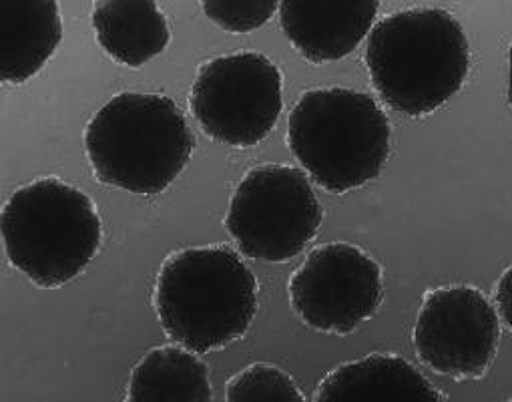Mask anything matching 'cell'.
Here are the masks:
<instances>
[{
    "label": "cell",
    "mask_w": 512,
    "mask_h": 402,
    "mask_svg": "<svg viewBox=\"0 0 512 402\" xmlns=\"http://www.w3.org/2000/svg\"><path fill=\"white\" fill-rule=\"evenodd\" d=\"M153 306L175 344L207 354L249 330L258 312V282L229 246L185 248L161 264Z\"/></svg>",
    "instance_id": "cell-1"
},
{
    "label": "cell",
    "mask_w": 512,
    "mask_h": 402,
    "mask_svg": "<svg viewBox=\"0 0 512 402\" xmlns=\"http://www.w3.org/2000/svg\"><path fill=\"white\" fill-rule=\"evenodd\" d=\"M366 67L376 93L390 109L424 117L464 85L470 47L462 25L448 11L408 9L374 27Z\"/></svg>",
    "instance_id": "cell-2"
},
{
    "label": "cell",
    "mask_w": 512,
    "mask_h": 402,
    "mask_svg": "<svg viewBox=\"0 0 512 402\" xmlns=\"http://www.w3.org/2000/svg\"><path fill=\"white\" fill-rule=\"evenodd\" d=\"M193 149L185 115L165 95L119 93L85 127V151L97 179L137 195L165 191Z\"/></svg>",
    "instance_id": "cell-3"
},
{
    "label": "cell",
    "mask_w": 512,
    "mask_h": 402,
    "mask_svg": "<svg viewBox=\"0 0 512 402\" xmlns=\"http://www.w3.org/2000/svg\"><path fill=\"white\" fill-rule=\"evenodd\" d=\"M9 262L35 286L55 290L77 278L103 244L91 197L59 177L19 187L3 210Z\"/></svg>",
    "instance_id": "cell-4"
},
{
    "label": "cell",
    "mask_w": 512,
    "mask_h": 402,
    "mask_svg": "<svg viewBox=\"0 0 512 402\" xmlns=\"http://www.w3.org/2000/svg\"><path fill=\"white\" fill-rule=\"evenodd\" d=\"M288 147L324 191L340 195L382 173L390 153V123L366 93L312 89L290 113Z\"/></svg>",
    "instance_id": "cell-5"
},
{
    "label": "cell",
    "mask_w": 512,
    "mask_h": 402,
    "mask_svg": "<svg viewBox=\"0 0 512 402\" xmlns=\"http://www.w3.org/2000/svg\"><path fill=\"white\" fill-rule=\"evenodd\" d=\"M322 216L304 171L268 163L249 169L235 187L225 230L245 258L284 264L316 238Z\"/></svg>",
    "instance_id": "cell-6"
},
{
    "label": "cell",
    "mask_w": 512,
    "mask_h": 402,
    "mask_svg": "<svg viewBox=\"0 0 512 402\" xmlns=\"http://www.w3.org/2000/svg\"><path fill=\"white\" fill-rule=\"evenodd\" d=\"M282 73L266 55L239 51L215 57L197 71L189 107L207 137L229 147H253L282 113Z\"/></svg>",
    "instance_id": "cell-7"
},
{
    "label": "cell",
    "mask_w": 512,
    "mask_h": 402,
    "mask_svg": "<svg viewBox=\"0 0 512 402\" xmlns=\"http://www.w3.org/2000/svg\"><path fill=\"white\" fill-rule=\"evenodd\" d=\"M296 316L324 334H352L382 304V270L362 248L334 242L316 248L292 274Z\"/></svg>",
    "instance_id": "cell-8"
},
{
    "label": "cell",
    "mask_w": 512,
    "mask_h": 402,
    "mask_svg": "<svg viewBox=\"0 0 512 402\" xmlns=\"http://www.w3.org/2000/svg\"><path fill=\"white\" fill-rule=\"evenodd\" d=\"M498 338L496 310L478 288L466 284L428 292L412 334L418 358L452 380L482 378L496 356Z\"/></svg>",
    "instance_id": "cell-9"
},
{
    "label": "cell",
    "mask_w": 512,
    "mask_h": 402,
    "mask_svg": "<svg viewBox=\"0 0 512 402\" xmlns=\"http://www.w3.org/2000/svg\"><path fill=\"white\" fill-rule=\"evenodd\" d=\"M378 9L376 0H284L280 21L292 47L306 61L320 65L356 51Z\"/></svg>",
    "instance_id": "cell-10"
},
{
    "label": "cell",
    "mask_w": 512,
    "mask_h": 402,
    "mask_svg": "<svg viewBox=\"0 0 512 402\" xmlns=\"http://www.w3.org/2000/svg\"><path fill=\"white\" fill-rule=\"evenodd\" d=\"M63 41L55 0H0V79L23 85L53 57Z\"/></svg>",
    "instance_id": "cell-11"
},
{
    "label": "cell",
    "mask_w": 512,
    "mask_h": 402,
    "mask_svg": "<svg viewBox=\"0 0 512 402\" xmlns=\"http://www.w3.org/2000/svg\"><path fill=\"white\" fill-rule=\"evenodd\" d=\"M314 400L440 402L446 396L406 358L398 354H370L332 370L318 386Z\"/></svg>",
    "instance_id": "cell-12"
},
{
    "label": "cell",
    "mask_w": 512,
    "mask_h": 402,
    "mask_svg": "<svg viewBox=\"0 0 512 402\" xmlns=\"http://www.w3.org/2000/svg\"><path fill=\"white\" fill-rule=\"evenodd\" d=\"M101 49L119 65L139 69L169 45V25L153 0H101L91 15Z\"/></svg>",
    "instance_id": "cell-13"
},
{
    "label": "cell",
    "mask_w": 512,
    "mask_h": 402,
    "mask_svg": "<svg viewBox=\"0 0 512 402\" xmlns=\"http://www.w3.org/2000/svg\"><path fill=\"white\" fill-rule=\"evenodd\" d=\"M209 370L197 352L161 346L147 352L133 368L125 400L129 402H209Z\"/></svg>",
    "instance_id": "cell-14"
},
{
    "label": "cell",
    "mask_w": 512,
    "mask_h": 402,
    "mask_svg": "<svg viewBox=\"0 0 512 402\" xmlns=\"http://www.w3.org/2000/svg\"><path fill=\"white\" fill-rule=\"evenodd\" d=\"M227 402H304V394L288 372L272 364H253L225 386Z\"/></svg>",
    "instance_id": "cell-15"
},
{
    "label": "cell",
    "mask_w": 512,
    "mask_h": 402,
    "mask_svg": "<svg viewBox=\"0 0 512 402\" xmlns=\"http://www.w3.org/2000/svg\"><path fill=\"white\" fill-rule=\"evenodd\" d=\"M201 7L207 19L227 33H251L280 11L276 0H205Z\"/></svg>",
    "instance_id": "cell-16"
},
{
    "label": "cell",
    "mask_w": 512,
    "mask_h": 402,
    "mask_svg": "<svg viewBox=\"0 0 512 402\" xmlns=\"http://www.w3.org/2000/svg\"><path fill=\"white\" fill-rule=\"evenodd\" d=\"M494 300H496L498 314L512 328V266H508L500 276L498 286L494 290Z\"/></svg>",
    "instance_id": "cell-17"
},
{
    "label": "cell",
    "mask_w": 512,
    "mask_h": 402,
    "mask_svg": "<svg viewBox=\"0 0 512 402\" xmlns=\"http://www.w3.org/2000/svg\"><path fill=\"white\" fill-rule=\"evenodd\" d=\"M508 97H510V105H512V47H510V93H508Z\"/></svg>",
    "instance_id": "cell-18"
}]
</instances>
